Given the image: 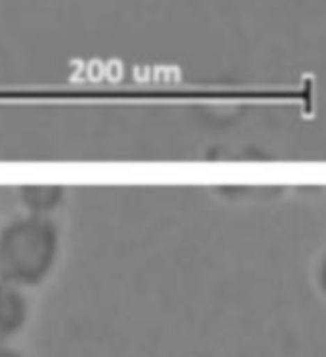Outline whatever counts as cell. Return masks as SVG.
Here are the masks:
<instances>
[{
	"label": "cell",
	"mask_w": 326,
	"mask_h": 357,
	"mask_svg": "<svg viewBox=\"0 0 326 357\" xmlns=\"http://www.w3.org/2000/svg\"><path fill=\"white\" fill-rule=\"evenodd\" d=\"M0 357H25L23 354H20L14 348H10V346H0Z\"/></svg>",
	"instance_id": "cell-4"
},
{
	"label": "cell",
	"mask_w": 326,
	"mask_h": 357,
	"mask_svg": "<svg viewBox=\"0 0 326 357\" xmlns=\"http://www.w3.org/2000/svg\"><path fill=\"white\" fill-rule=\"evenodd\" d=\"M29 319V302L23 289L0 281V342L15 336Z\"/></svg>",
	"instance_id": "cell-2"
},
{
	"label": "cell",
	"mask_w": 326,
	"mask_h": 357,
	"mask_svg": "<svg viewBox=\"0 0 326 357\" xmlns=\"http://www.w3.org/2000/svg\"><path fill=\"white\" fill-rule=\"evenodd\" d=\"M61 250V234L50 216L25 214L0 227V281L33 289L50 278Z\"/></svg>",
	"instance_id": "cell-1"
},
{
	"label": "cell",
	"mask_w": 326,
	"mask_h": 357,
	"mask_svg": "<svg viewBox=\"0 0 326 357\" xmlns=\"http://www.w3.org/2000/svg\"><path fill=\"white\" fill-rule=\"evenodd\" d=\"M17 197L27 208V214L36 216H50L65 201V190L61 185H44V183H33V185H22L17 190Z\"/></svg>",
	"instance_id": "cell-3"
}]
</instances>
